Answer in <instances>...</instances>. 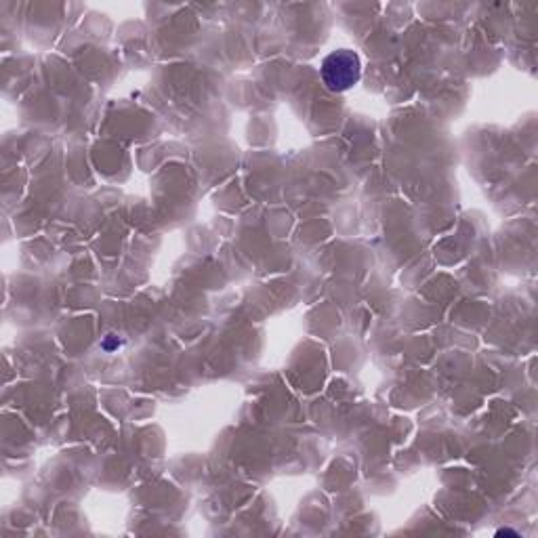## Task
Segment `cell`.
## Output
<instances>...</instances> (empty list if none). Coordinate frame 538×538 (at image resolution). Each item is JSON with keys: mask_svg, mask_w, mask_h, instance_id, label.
Masks as SVG:
<instances>
[{"mask_svg": "<svg viewBox=\"0 0 538 538\" xmlns=\"http://www.w3.org/2000/svg\"><path fill=\"white\" fill-rule=\"evenodd\" d=\"M320 76L328 91L333 93H345L351 87H355L362 78V61L358 53L349 49H339L324 57Z\"/></svg>", "mask_w": 538, "mask_h": 538, "instance_id": "obj_1", "label": "cell"}, {"mask_svg": "<svg viewBox=\"0 0 538 538\" xmlns=\"http://www.w3.org/2000/svg\"><path fill=\"white\" fill-rule=\"evenodd\" d=\"M496 536H517V532H513V530H499V532H496Z\"/></svg>", "mask_w": 538, "mask_h": 538, "instance_id": "obj_2", "label": "cell"}]
</instances>
